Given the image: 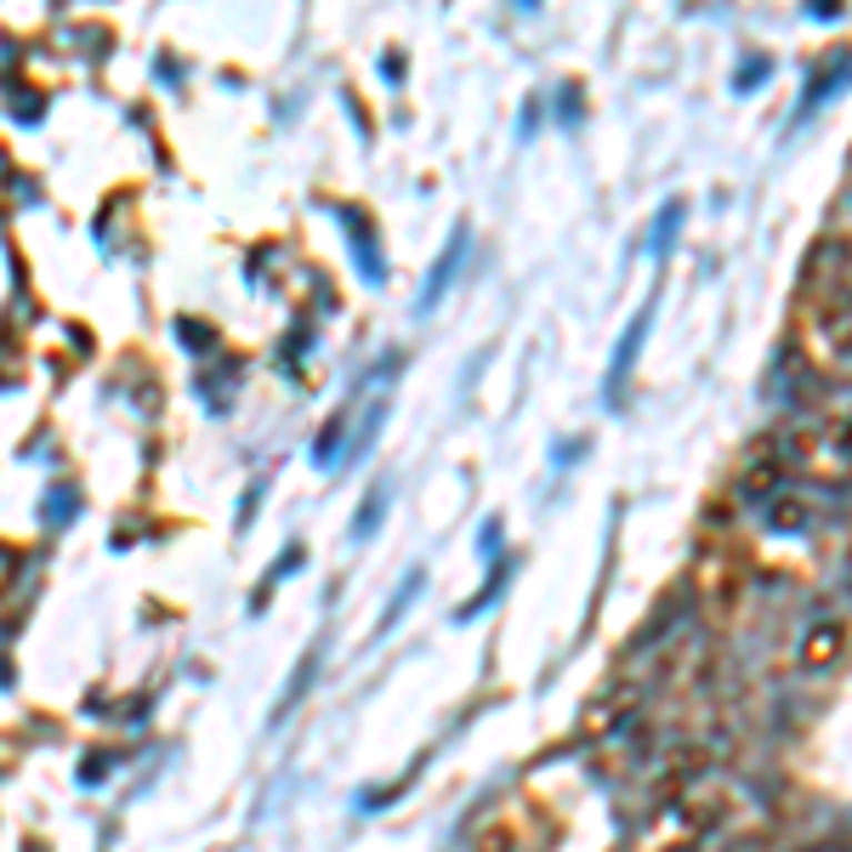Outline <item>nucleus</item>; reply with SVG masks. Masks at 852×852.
Listing matches in <instances>:
<instances>
[{"label":"nucleus","instance_id":"3","mask_svg":"<svg viewBox=\"0 0 852 852\" xmlns=\"http://www.w3.org/2000/svg\"><path fill=\"white\" fill-rule=\"evenodd\" d=\"M381 512H387V489H375V494H370V507H364V518L353 523V534H370V529L381 523Z\"/></svg>","mask_w":852,"mask_h":852},{"label":"nucleus","instance_id":"1","mask_svg":"<svg viewBox=\"0 0 852 852\" xmlns=\"http://www.w3.org/2000/svg\"><path fill=\"white\" fill-rule=\"evenodd\" d=\"M642 341H648V313H637L631 319V335L614 347V370H609V392H620V381L631 375V364H637V353H642Z\"/></svg>","mask_w":852,"mask_h":852},{"label":"nucleus","instance_id":"2","mask_svg":"<svg viewBox=\"0 0 852 852\" xmlns=\"http://www.w3.org/2000/svg\"><path fill=\"white\" fill-rule=\"evenodd\" d=\"M461 250H467V233H455V244H449V257L432 268V284H427V295H421V302H432V295L449 284V273H455V262H461Z\"/></svg>","mask_w":852,"mask_h":852}]
</instances>
